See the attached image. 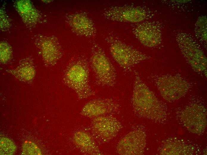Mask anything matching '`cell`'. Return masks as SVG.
I'll use <instances>...</instances> for the list:
<instances>
[{
  "label": "cell",
  "mask_w": 207,
  "mask_h": 155,
  "mask_svg": "<svg viewBox=\"0 0 207 155\" xmlns=\"http://www.w3.org/2000/svg\"><path fill=\"white\" fill-rule=\"evenodd\" d=\"M207 112L202 105L192 104L183 111L181 120L185 127L190 132L198 134L203 133L207 125Z\"/></svg>",
  "instance_id": "9c48e42d"
},
{
  "label": "cell",
  "mask_w": 207,
  "mask_h": 155,
  "mask_svg": "<svg viewBox=\"0 0 207 155\" xmlns=\"http://www.w3.org/2000/svg\"><path fill=\"white\" fill-rule=\"evenodd\" d=\"M119 105L111 98L93 100L87 103L80 113L83 116L93 118L107 115L117 111Z\"/></svg>",
  "instance_id": "7c38bea8"
},
{
  "label": "cell",
  "mask_w": 207,
  "mask_h": 155,
  "mask_svg": "<svg viewBox=\"0 0 207 155\" xmlns=\"http://www.w3.org/2000/svg\"><path fill=\"white\" fill-rule=\"evenodd\" d=\"M103 14L109 20L132 23H139L150 16V13L143 7L130 5L111 7L105 10Z\"/></svg>",
  "instance_id": "52a82bcc"
},
{
  "label": "cell",
  "mask_w": 207,
  "mask_h": 155,
  "mask_svg": "<svg viewBox=\"0 0 207 155\" xmlns=\"http://www.w3.org/2000/svg\"><path fill=\"white\" fill-rule=\"evenodd\" d=\"M22 154L25 155H41L40 148L34 143L27 142L25 143L22 147Z\"/></svg>",
  "instance_id": "d6986e66"
},
{
  "label": "cell",
  "mask_w": 207,
  "mask_h": 155,
  "mask_svg": "<svg viewBox=\"0 0 207 155\" xmlns=\"http://www.w3.org/2000/svg\"><path fill=\"white\" fill-rule=\"evenodd\" d=\"M135 80L132 98L134 112L141 117L155 121L164 118L166 113L162 104L134 71Z\"/></svg>",
  "instance_id": "6da1fadb"
},
{
  "label": "cell",
  "mask_w": 207,
  "mask_h": 155,
  "mask_svg": "<svg viewBox=\"0 0 207 155\" xmlns=\"http://www.w3.org/2000/svg\"><path fill=\"white\" fill-rule=\"evenodd\" d=\"M6 71L20 81L25 82L32 81L36 73L32 61L27 58L22 60L15 69H6Z\"/></svg>",
  "instance_id": "e0dca14e"
},
{
  "label": "cell",
  "mask_w": 207,
  "mask_h": 155,
  "mask_svg": "<svg viewBox=\"0 0 207 155\" xmlns=\"http://www.w3.org/2000/svg\"><path fill=\"white\" fill-rule=\"evenodd\" d=\"M16 147L10 139L5 137L0 139V154L12 155L15 152Z\"/></svg>",
  "instance_id": "ac0fdd59"
},
{
  "label": "cell",
  "mask_w": 207,
  "mask_h": 155,
  "mask_svg": "<svg viewBox=\"0 0 207 155\" xmlns=\"http://www.w3.org/2000/svg\"><path fill=\"white\" fill-rule=\"evenodd\" d=\"M156 83L162 97L170 102L180 99L186 94L190 87L186 80L177 75L160 76Z\"/></svg>",
  "instance_id": "8992f818"
},
{
  "label": "cell",
  "mask_w": 207,
  "mask_h": 155,
  "mask_svg": "<svg viewBox=\"0 0 207 155\" xmlns=\"http://www.w3.org/2000/svg\"><path fill=\"white\" fill-rule=\"evenodd\" d=\"M67 20L73 32L86 37L95 35L96 30L92 20L85 13H78L68 16Z\"/></svg>",
  "instance_id": "4fadbf2b"
},
{
  "label": "cell",
  "mask_w": 207,
  "mask_h": 155,
  "mask_svg": "<svg viewBox=\"0 0 207 155\" xmlns=\"http://www.w3.org/2000/svg\"><path fill=\"white\" fill-rule=\"evenodd\" d=\"M73 142L76 147L85 154L102 155L95 139L90 133L81 130L76 132L73 137Z\"/></svg>",
  "instance_id": "5bb4252c"
},
{
  "label": "cell",
  "mask_w": 207,
  "mask_h": 155,
  "mask_svg": "<svg viewBox=\"0 0 207 155\" xmlns=\"http://www.w3.org/2000/svg\"><path fill=\"white\" fill-rule=\"evenodd\" d=\"M89 70L85 60L79 58L73 61L67 67L63 78L65 83L73 89L80 99L95 94L89 80Z\"/></svg>",
  "instance_id": "7a4b0ae2"
},
{
  "label": "cell",
  "mask_w": 207,
  "mask_h": 155,
  "mask_svg": "<svg viewBox=\"0 0 207 155\" xmlns=\"http://www.w3.org/2000/svg\"><path fill=\"white\" fill-rule=\"evenodd\" d=\"M194 151V148L192 145L177 139L170 138L163 142L160 150V154L166 155H192Z\"/></svg>",
  "instance_id": "2e32d148"
},
{
  "label": "cell",
  "mask_w": 207,
  "mask_h": 155,
  "mask_svg": "<svg viewBox=\"0 0 207 155\" xmlns=\"http://www.w3.org/2000/svg\"><path fill=\"white\" fill-rule=\"evenodd\" d=\"M12 56L11 47L6 43L0 44V61L2 63H6L10 61Z\"/></svg>",
  "instance_id": "ffe728a7"
},
{
  "label": "cell",
  "mask_w": 207,
  "mask_h": 155,
  "mask_svg": "<svg viewBox=\"0 0 207 155\" xmlns=\"http://www.w3.org/2000/svg\"><path fill=\"white\" fill-rule=\"evenodd\" d=\"M110 53L116 63L124 70H129L141 62L150 57L126 44L116 38L107 39Z\"/></svg>",
  "instance_id": "277c9868"
},
{
  "label": "cell",
  "mask_w": 207,
  "mask_h": 155,
  "mask_svg": "<svg viewBox=\"0 0 207 155\" xmlns=\"http://www.w3.org/2000/svg\"><path fill=\"white\" fill-rule=\"evenodd\" d=\"M146 136L141 130L131 131L118 142L117 151L120 155H142L146 145Z\"/></svg>",
  "instance_id": "30bf717a"
},
{
  "label": "cell",
  "mask_w": 207,
  "mask_h": 155,
  "mask_svg": "<svg viewBox=\"0 0 207 155\" xmlns=\"http://www.w3.org/2000/svg\"><path fill=\"white\" fill-rule=\"evenodd\" d=\"M91 126L92 136L100 143L107 142L115 138L123 127L116 118L108 115L94 118Z\"/></svg>",
  "instance_id": "5b68a950"
},
{
  "label": "cell",
  "mask_w": 207,
  "mask_h": 155,
  "mask_svg": "<svg viewBox=\"0 0 207 155\" xmlns=\"http://www.w3.org/2000/svg\"><path fill=\"white\" fill-rule=\"evenodd\" d=\"M132 31L137 39L145 46L154 47L161 43V31L159 26L155 22L146 21L137 24Z\"/></svg>",
  "instance_id": "8fae6325"
},
{
  "label": "cell",
  "mask_w": 207,
  "mask_h": 155,
  "mask_svg": "<svg viewBox=\"0 0 207 155\" xmlns=\"http://www.w3.org/2000/svg\"><path fill=\"white\" fill-rule=\"evenodd\" d=\"M38 46L46 66L54 65L62 56L61 47L55 39H45Z\"/></svg>",
  "instance_id": "9a60e30c"
},
{
  "label": "cell",
  "mask_w": 207,
  "mask_h": 155,
  "mask_svg": "<svg viewBox=\"0 0 207 155\" xmlns=\"http://www.w3.org/2000/svg\"><path fill=\"white\" fill-rule=\"evenodd\" d=\"M178 43L182 54L193 70L207 76V59L201 50L187 36L180 35Z\"/></svg>",
  "instance_id": "ba28073f"
},
{
  "label": "cell",
  "mask_w": 207,
  "mask_h": 155,
  "mask_svg": "<svg viewBox=\"0 0 207 155\" xmlns=\"http://www.w3.org/2000/svg\"><path fill=\"white\" fill-rule=\"evenodd\" d=\"M90 61L97 85L108 87L115 85L117 78L115 69L104 51L97 44H94L92 46Z\"/></svg>",
  "instance_id": "3957f363"
}]
</instances>
